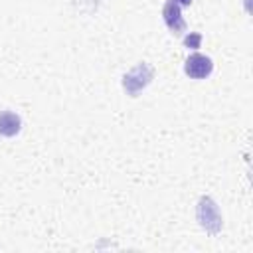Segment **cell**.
<instances>
[{
  "mask_svg": "<svg viewBox=\"0 0 253 253\" xmlns=\"http://www.w3.org/2000/svg\"><path fill=\"white\" fill-rule=\"evenodd\" d=\"M198 221L204 229L217 233L221 229V215L211 198H202L198 204Z\"/></svg>",
  "mask_w": 253,
  "mask_h": 253,
  "instance_id": "cell-1",
  "label": "cell"
},
{
  "mask_svg": "<svg viewBox=\"0 0 253 253\" xmlns=\"http://www.w3.org/2000/svg\"><path fill=\"white\" fill-rule=\"evenodd\" d=\"M152 79V69L146 65V63H138L132 71H128L125 77H123V87L126 89L128 95H136L140 93Z\"/></svg>",
  "mask_w": 253,
  "mask_h": 253,
  "instance_id": "cell-2",
  "label": "cell"
},
{
  "mask_svg": "<svg viewBox=\"0 0 253 253\" xmlns=\"http://www.w3.org/2000/svg\"><path fill=\"white\" fill-rule=\"evenodd\" d=\"M213 69V63L208 55H202V53H192L188 59H186V65H184V71L192 77V79H204L211 73Z\"/></svg>",
  "mask_w": 253,
  "mask_h": 253,
  "instance_id": "cell-3",
  "label": "cell"
},
{
  "mask_svg": "<svg viewBox=\"0 0 253 253\" xmlns=\"http://www.w3.org/2000/svg\"><path fill=\"white\" fill-rule=\"evenodd\" d=\"M162 16H164V22L166 26L174 32V34H182L186 30V22L182 20V14H180V6L172 0L166 2L164 10H162Z\"/></svg>",
  "mask_w": 253,
  "mask_h": 253,
  "instance_id": "cell-4",
  "label": "cell"
},
{
  "mask_svg": "<svg viewBox=\"0 0 253 253\" xmlns=\"http://www.w3.org/2000/svg\"><path fill=\"white\" fill-rule=\"evenodd\" d=\"M20 126H22V121L16 113L12 111H2L0 113V134L2 136H14L20 132Z\"/></svg>",
  "mask_w": 253,
  "mask_h": 253,
  "instance_id": "cell-5",
  "label": "cell"
},
{
  "mask_svg": "<svg viewBox=\"0 0 253 253\" xmlns=\"http://www.w3.org/2000/svg\"><path fill=\"white\" fill-rule=\"evenodd\" d=\"M200 42H202V38H200L198 34H194V36H190V38L184 40V45H186V47H198Z\"/></svg>",
  "mask_w": 253,
  "mask_h": 253,
  "instance_id": "cell-6",
  "label": "cell"
},
{
  "mask_svg": "<svg viewBox=\"0 0 253 253\" xmlns=\"http://www.w3.org/2000/svg\"><path fill=\"white\" fill-rule=\"evenodd\" d=\"M172 2H176L178 6H188V4L192 2V0H172Z\"/></svg>",
  "mask_w": 253,
  "mask_h": 253,
  "instance_id": "cell-7",
  "label": "cell"
}]
</instances>
